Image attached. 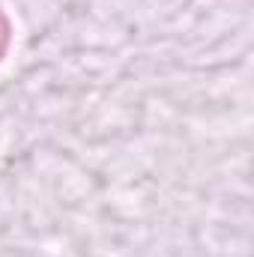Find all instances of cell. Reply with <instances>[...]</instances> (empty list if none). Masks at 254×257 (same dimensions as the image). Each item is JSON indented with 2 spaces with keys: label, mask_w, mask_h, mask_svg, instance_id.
Masks as SVG:
<instances>
[{
  "label": "cell",
  "mask_w": 254,
  "mask_h": 257,
  "mask_svg": "<svg viewBox=\"0 0 254 257\" xmlns=\"http://www.w3.org/2000/svg\"><path fill=\"white\" fill-rule=\"evenodd\" d=\"M9 45H12V24H9V18H6V12L0 6V60L6 57Z\"/></svg>",
  "instance_id": "6da1fadb"
}]
</instances>
